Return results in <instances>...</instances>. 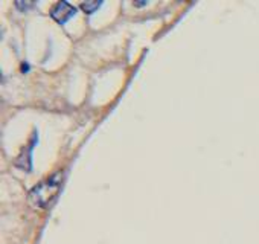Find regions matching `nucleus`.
Here are the masks:
<instances>
[{
    "label": "nucleus",
    "instance_id": "obj_1",
    "mask_svg": "<svg viewBox=\"0 0 259 244\" xmlns=\"http://www.w3.org/2000/svg\"><path fill=\"white\" fill-rule=\"evenodd\" d=\"M61 183H63L61 174H57L51 177L49 180H45L43 183L37 185L31 191V200L38 208H48L54 201V198L58 195Z\"/></svg>",
    "mask_w": 259,
    "mask_h": 244
},
{
    "label": "nucleus",
    "instance_id": "obj_2",
    "mask_svg": "<svg viewBox=\"0 0 259 244\" xmlns=\"http://www.w3.org/2000/svg\"><path fill=\"white\" fill-rule=\"evenodd\" d=\"M75 14H76V8L72 7V5L67 4V2H58V4L52 8V11H51L52 19L57 20V22L61 23V25L66 23L69 19H72Z\"/></svg>",
    "mask_w": 259,
    "mask_h": 244
},
{
    "label": "nucleus",
    "instance_id": "obj_3",
    "mask_svg": "<svg viewBox=\"0 0 259 244\" xmlns=\"http://www.w3.org/2000/svg\"><path fill=\"white\" fill-rule=\"evenodd\" d=\"M101 5H102V2H82V4H81V7H82L84 13H87V14L95 13Z\"/></svg>",
    "mask_w": 259,
    "mask_h": 244
}]
</instances>
